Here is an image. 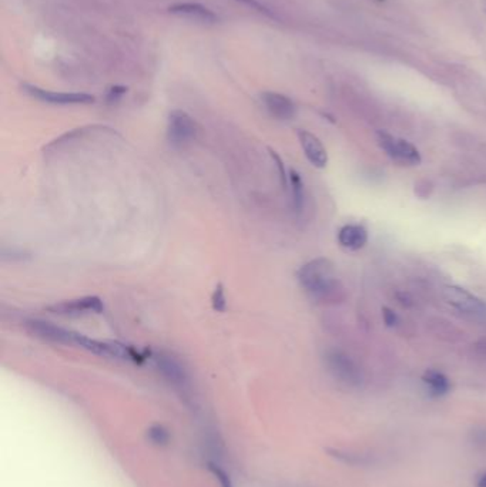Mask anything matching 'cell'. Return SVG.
<instances>
[{"instance_id": "5bb4252c", "label": "cell", "mask_w": 486, "mask_h": 487, "mask_svg": "<svg viewBox=\"0 0 486 487\" xmlns=\"http://www.w3.org/2000/svg\"><path fill=\"white\" fill-rule=\"evenodd\" d=\"M422 382L431 398H442L448 395L452 389L449 378L436 369L425 371V373L422 375Z\"/></svg>"}, {"instance_id": "30bf717a", "label": "cell", "mask_w": 486, "mask_h": 487, "mask_svg": "<svg viewBox=\"0 0 486 487\" xmlns=\"http://www.w3.org/2000/svg\"><path fill=\"white\" fill-rule=\"evenodd\" d=\"M263 103L267 109V111L270 113V116H273L277 120H293L297 114V107L296 103L280 93H274V92H266L261 94Z\"/></svg>"}, {"instance_id": "e0dca14e", "label": "cell", "mask_w": 486, "mask_h": 487, "mask_svg": "<svg viewBox=\"0 0 486 487\" xmlns=\"http://www.w3.org/2000/svg\"><path fill=\"white\" fill-rule=\"evenodd\" d=\"M148 439L154 443V444H167L170 440V433L168 430H166L163 426L156 425L148 430Z\"/></svg>"}, {"instance_id": "7a4b0ae2", "label": "cell", "mask_w": 486, "mask_h": 487, "mask_svg": "<svg viewBox=\"0 0 486 487\" xmlns=\"http://www.w3.org/2000/svg\"><path fill=\"white\" fill-rule=\"evenodd\" d=\"M325 365L330 373L344 385L360 386L362 383V372L357 362L342 351L331 349L325 354Z\"/></svg>"}, {"instance_id": "ac0fdd59", "label": "cell", "mask_w": 486, "mask_h": 487, "mask_svg": "<svg viewBox=\"0 0 486 487\" xmlns=\"http://www.w3.org/2000/svg\"><path fill=\"white\" fill-rule=\"evenodd\" d=\"M211 301H212V308L217 312H224L225 311V308H227V298H225V292H224L222 284H218L215 287Z\"/></svg>"}, {"instance_id": "cb8c5ba5", "label": "cell", "mask_w": 486, "mask_h": 487, "mask_svg": "<svg viewBox=\"0 0 486 487\" xmlns=\"http://www.w3.org/2000/svg\"><path fill=\"white\" fill-rule=\"evenodd\" d=\"M124 93H126L124 87H113L109 93L107 99H109V102H114V100H119Z\"/></svg>"}, {"instance_id": "ba28073f", "label": "cell", "mask_w": 486, "mask_h": 487, "mask_svg": "<svg viewBox=\"0 0 486 487\" xmlns=\"http://www.w3.org/2000/svg\"><path fill=\"white\" fill-rule=\"evenodd\" d=\"M104 310L103 301L99 297H82L77 300L63 301L48 307V311L63 317H79L87 314H102Z\"/></svg>"}, {"instance_id": "8992f818", "label": "cell", "mask_w": 486, "mask_h": 487, "mask_svg": "<svg viewBox=\"0 0 486 487\" xmlns=\"http://www.w3.org/2000/svg\"><path fill=\"white\" fill-rule=\"evenodd\" d=\"M160 373L185 398L191 393V383L185 368L170 354H160L154 358Z\"/></svg>"}, {"instance_id": "2e32d148", "label": "cell", "mask_w": 486, "mask_h": 487, "mask_svg": "<svg viewBox=\"0 0 486 487\" xmlns=\"http://www.w3.org/2000/svg\"><path fill=\"white\" fill-rule=\"evenodd\" d=\"M328 453L335 457L337 460L350 464V466H367L369 463H372V457L362 454V453H354V452H347V450H341V449H330Z\"/></svg>"}, {"instance_id": "9a60e30c", "label": "cell", "mask_w": 486, "mask_h": 487, "mask_svg": "<svg viewBox=\"0 0 486 487\" xmlns=\"http://www.w3.org/2000/svg\"><path fill=\"white\" fill-rule=\"evenodd\" d=\"M288 190L291 192V202L296 214H303L306 207V188L300 173L294 168L288 171Z\"/></svg>"}, {"instance_id": "3957f363", "label": "cell", "mask_w": 486, "mask_h": 487, "mask_svg": "<svg viewBox=\"0 0 486 487\" xmlns=\"http://www.w3.org/2000/svg\"><path fill=\"white\" fill-rule=\"evenodd\" d=\"M378 144L389 158L401 165H418L422 161L418 148L404 138H396L389 133L378 131Z\"/></svg>"}, {"instance_id": "5b68a950", "label": "cell", "mask_w": 486, "mask_h": 487, "mask_svg": "<svg viewBox=\"0 0 486 487\" xmlns=\"http://www.w3.org/2000/svg\"><path fill=\"white\" fill-rule=\"evenodd\" d=\"M445 301L453 307L455 310H458L459 312L469 315V317H485L486 315V304L475 297L473 294H470L469 291L456 287V285H446L442 291Z\"/></svg>"}, {"instance_id": "44dd1931", "label": "cell", "mask_w": 486, "mask_h": 487, "mask_svg": "<svg viewBox=\"0 0 486 487\" xmlns=\"http://www.w3.org/2000/svg\"><path fill=\"white\" fill-rule=\"evenodd\" d=\"M210 469L212 470V473L215 474V477L220 480V484L221 487H232L231 481H230V477L227 474V471L224 469H221L218 464L215 463H210Z\"/></svg>"}, {"instance_id": "603a6c76", "label": "cell", "mask_w": 486, "mask_h": 487, "mask_svg": "<svg viewBox=\"0 0 486 487\" xmlns=\"http://www.w3.org/2000/svg\"><path fill=\"white\" fill-rule=\"evenodd\" d=\"M382 319H384V324L388 328H394V327H396L399 324V317L396 315V312H394L388 307L382 308Z\"/></svg>"}, {"instance_id": "277c9868", "label": "cell", "mask_w": 486, "mask_h": 487, "mask_svg": "<svg viewBox=\"0 0 486 487\" xmlns=\"http://www.w3.org/2000/svg\"><path fill=\"white\" fill-rule=\"evenodd\" d=\"M198 127L195 121L183 110H174L168 116L167 138L173 147L181 148L193 143L197 137Z\"/></svg>"}, {"instance_id": "6da1fadb", "label": "cell", "mask_w": 486, "mask_h": 487, "mask_svg": "<svg viewBox=\"0 0 486 487\" xmlns=\"http://www.w3.org/2000/svg\"><path fill=\"white\" fill-rule=\"evenodd\" d=\"M297 278L303 290L320 304H337L345 300V290L328 258H315L304 264Z\"/></svg>"}, {"instance_id": "4fadbf2b", "label": "cell", "mask_w": 486, "mask_h": 487, "mask_svg": "<svg viewBox=\"0 0 486 487\" xmlns=\"http://www.w3.org/2000/svg\"><path fill=\"white\" fill-rule=\"evenodd\" d=\"M168 11L174 15L184 16L202 23H215L218 21L217 15L212 11L200 4H177L170 6Z\"/></svg>"}, {"instance_id": "9c48e42d", "label": "cell", "mask_w": 486, "mask_h": 487, "mask_svg": "<svg viewBox=\"0 0 486 487\" xmlns=\"http://www.w3.org/2000/svg\"><path fill=\"white\" fill-rule=\"evenodd\" d=\"M25 92L40 100L45 103H50V104H90L94 102V96L92 94H86V93H62V92H52V90H46V89H40L38 86H32V84H25L23 86Z\"/></svg>"}, {"instance_id": "484cf974", "label": "cell", "mask_w": 486, "mask_h": 487, "mask_svg": "<svg viewBox=\"0 0 486 487\" xmlns=\"http://www.w3.org/2000/svg\"><path fill=\"white\" fill-rule=\"evenodd\" d=\"M485 12H486V4H485Z\"/></svg>"}, {"instance_id": "d4e9b609", "label": "cell", "mask_w": 486, "mask_h": 487, "mask_svg": "<svg viewBox=\"0 0 486 487\" xmlns=\"http://www.w3.org/2000/svg\"><path fill=\"white\" fill-rule=\"evenodd\" d=\"M476 487H486V471L482 473L476 480Z\"/></svg>"}, {"instance_id": "52a82bcc", "label": "cell", "mask_w": 486, "mask_h": 487, "mask_svg": "<svg viewBox=\"0 0 486 487\" xmlns=\"http://www.w3.org/2000/svg\"><path fill=\"white\" fill-rule=\"evenodd\" d=\"M28 332L39 339L53 342V344H62V345H76L77 342V332L60 328L55 324L40 321V319H31L25 324Z\"/></svg>"}, {"instance_id": "7c38bea8", "label": "cell", "mask_w": 486, "mask_h": 487, "mask_svg": "<svg viewBox=\"0 0 486 487\" xmlns=\"http://www.w3.org/2000/svg\"><path fill=\"white\" fill-rule=\"evenodd\" d=\"M368 242V231L360 224H347L338 231V244L348 251H358Z\"/></svg>"}, {"instance_id": "7402d4cb", "label": "cell", "mask_w": 486, "mask_h": 487, "mask_svg": "<svg viewBox=\"0 0 486 487\" xmlns=\"http://www.w3.org/2000/svg\"><path fill=\"white\" fill-rule=\"evenodd\" d=\"M237 2H239V4H244L246 6H249V8L254 9V11L260 12V13H264L266 16L276 18V15H274V13H271L269 8H266L264 5H261V4L259 2V0H237Z\"/></svg>"}, {"instance_id": "8fae6325", "label": "cell", "mask_w": 486, "mask_h": 487, "mask_svg": "<svg viewBox=\"0 0 486 487\" xmlns=\"http://www.w3.org/2000/svg\"><path fill=\"white\" fill-rule=\"evenodd\" d=\"M298 138H300V143H301V147L304 150L307 160L317 168L327 167L328 153H327L324 144L321 143V140L315 134H313L307 130H300Z\"/></svg>"}, {"instance_id": "ffe728a7", "label": "cell", "mask_w": 486, "mask_h": 487, "mask_svg": "<svg viewBox=\"0 0 486 487\" xmlns=\"http://www.w3.org/2000/svg\"><path fill=\"white\" fill-rule=\"evenodd\" d=\"M270 154H271V157H273V160L276 161V165H277V168H279L283 188H284V190H288V173H287V170H286V164H284L283 158H281L274 150H270Z\"/></svg>"}, {"instance_id": "d6986e66", "label": "cell", "mask_w": 486, "mask_h": 487, "mask_svg": "<svg viewBox=\"0 0 486 487\" xmlns=\"http://www.w3.org/2000/svg\"><path fill=\"white\" fill-rule=\"evenodd\" d=\"M470 442L475 447L486 450V426L475 427L470 432Z\"/></svg>"}]
</instances>
